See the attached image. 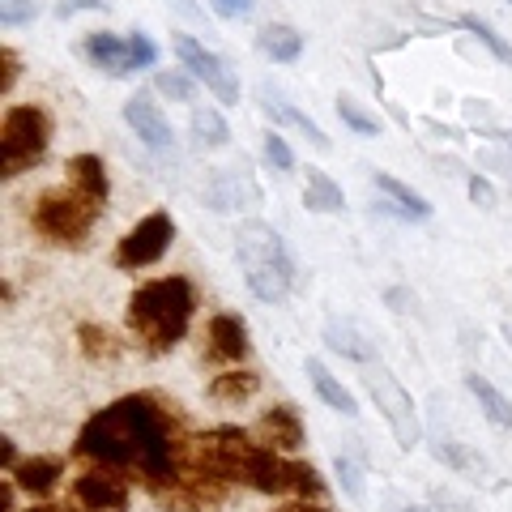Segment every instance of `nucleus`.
<instances>
[{"label": "nucleus", "instance_id": "nucleus-1", "mask_svg": "<svg viewBox=\"0 0 512 512\" xmlns=\"http://www.w3.org/2000/svg\"><path fill=\"white\" fill-rule=\"evenodd\" d=\"M77 453L107 470L137 474L146 487H158L180 474V448L171 436V419L146 393H128L120 402L103 406L99 414H90L86 427L77 431Z\"/></svg>", "mask_w": 512, "mask_h": 512}, {"label": "nucleus", "instance_id": "nucleus-2", "mask_svg": "<svg viewBox=\"0 0 512 512\" xmlns=\"http://www.w3.org/2000/svg\"><path fill=\"white\" fill-rule=\"evenodd\" d=\"M192 308H197V299H192L188 278H158L137 286L133 299H128V329L137 333V342L150 355H167L184 342Z\"/></svg>", "mask_w": 512, "mask_h": 512}, {"label": "nucleus", "instance_id": "nucleus-3", "mask_svg": "<svg viewBox=\"0 0 512 512\" xmlns=\"http://www.w3.org/2000/svg\"><path fill=\"white\" fill-rule=\"evenodd\" d=\"M235 239H239L235 256H239V269H244L248 291L261 303H282L295 282V265L282 235L274 227H265V222H244Z\"/></svg>", "mask_w": 512, "mask_h": 512}, {"label": "nucleus", "instance_id": "nucleus-4", "mask_svg": "<svg viewBox=\"0 0 512 512\" xmlns=\"http://www.w3.org/2000/svg\"><path fill=\"white\" fill-rule=\"evenodd\" d=\"M103 205L86 197L77 184H60V188H47L43 197L35 201V231L43 239H52V244H82V239L94 231V222H99Z\"/></svg>", "mask_w": 512, "mask_h": 512}, {"label": "nucleus", "instance_id": "nucleus-5", "mask_svg": "<svg viewBox=\"0 0 512 512\" xmlns=\"http://www.w3.org/2000/svg\"><path fill=\"white\" fill-rule=\"evenodd\" d=\"M47 146H52V120H47V111L30 103L9 107L5 120H0V175L13 180V175L43 163Z\"/></svg>", "mask_w": 512, "mask_h": 512}, {"label": "nucleus", "instance_id": "nucleus-6", "mask_svg": "<svg viewBox=\"0 0 512 512\" xmlns=\"http://www.w3.org/2000/svg\"><path fill=\"white\" fill-rule=\"evenodd\" d=\"M367 389H372L376 410L384 414V423H389L397 448H406L410 453V448L423 440V423H419V410H414V397L402 389V380H397L389 367H380V363L367 372Z\"/></svg>", "mask_w": 512, "mask_h": 512}, {"label": "nucleus", "instance_id": "nucleus-7", "mask_svg": "<svg viewBox=\"0 0 512 512\" xmlns=\"http://www.w3.org/2000/svg\"><path fill=\"white\" fill-rule=\"evenodd\" d=\"M171 239H175V222L171 214H150V218H141L133 231H128L120 244H116V265L120 269H146L154 261H163V252L171 248Z\"/></svg>", "mask_w": 512, "mask_h": 512}, {"label": "nucleus", "instance_id": "nucleus-8", "mask_svg": "<svg viewBox=\"0 0 512 512\" xmlns=\"http://www.w3.org/2000/svg\"><path fill=\"white\" fill-rule=\"evenodd\" d=\"M175 56H180L184 69L197 77V82H205V90H214L218 103H239V77L227 69V60L214 56L205 43H197L192 35H175Z\"/></svg>", "mask_w": 512, "mask_h": 512}, {"label": "nucleus", "instance_id": "nucleus-9", "mask_svg": "<svg viewBox=\"0 0 512 512\" xmlns=\"http://www.w3.org/2000/svg\"><path fill=\"white\" fill-rule=\"evenodd\" d=\"M77 500L94 512H128V478L120 470H86L77 478Z\"/></svg>", "mask_w": 512, "mask_h": 512}, {"label": "nucleus", "instance_id": "nucleus-10", "mask_svg": "<svg viewBox=\"0 0 512 512\" xmlns=\"http://www.w3.org/2000/svg\"><path fill=\"white\" fill-rule=\"evenodd\" d=\"M124 120H128V128H133V133L146 141L150 150H171L175 133H171V124L163 116V107H158L150 94H133V99L124 103Z\"/></svg>", "mask_w": 512, "mask_h": 512}, {"label": "nucleus", "instance_id": "nucleus-11", "mask_svg": "<svg viewBox=\"0 0 512 512\" xmlns=\"http://www.w3.org/2000/svg\"><path fill=\"white\" fill-rule=\"evenodd\" d=\"M256 436H261L265 448H278V453H295V448H303L299 410H295V406H274V410H265V419H261V427H256Z\"/></svg>", "mask_w": 512, "mask_h": 512}, {"label": "nucleus", "instance_id": "nucleus-12", "mask_svg": "<svg viewBox=\"0 0 512 512\" xmlns=\"http://www.w3.org/2000/svg\"><path fill=\"white\" fill-rule=\"evenodd\" d=\"M82 52H86V60L94 64V69H103V73H111V77L137 73V60H133V52H128V39H116V35H90Z\"/></svg>", "mask_w": 512, "mask_h": 512}, {"label": "nucleus", "instance_id": "nucleus-13", "mask_svg": "<svg viewBox=\"0 0 512 512\" xmlns=\"http://www.w3.org/2000/svg\"><path fill=\"white\" fill-rule=\"evenodd\" d=\"M210 355L222 363H239L248 355V325L231 312H222L210 320Z\"/></svg>", "mask_w": 512, "mask_h": 512}, {"label": "nucleus", "instance_id": "nucleus-14", "mask_svg": "<svg viewBox=\"0 0 512 512\" xmlns=\"http://www.w3.org/2000/svg\"><path fill=\"white\" fill-rule=\"evenodd\" d=\"M60 474H64V461L26 457V461H18V470H13V483H18V491H26V495H52Z\"/></svg>", "mask_w": 512, "mask_h": 512}, {"label": "nucleus", "instance_id": "nucleus-15", "mask_svg": "<svg viewBox=\"0 0 512 512\" xmlns=\"http://www.w3.org/2000/svg\"><path fill=\"white\" fill-rule=\"evenodd\" d=\"M308 380H312L316 397H320V402H325L329 410L346 414V419H355V414H359V402H355V393H350V389H346V384H342L338 376H329V367L320 363V359H308Z\"/></svg>", "mask_w": 512, "mask_h": 512}, {"label": "nucleus", "instance_id": "nucleus-16", "mask_svg": "<svg viewBox=\"0 0 512 512\" xmlns=\"http://www.w3.org/2000/svg\"><path fill=\"white\" fill-rule=\"evenodd\" d=\"M69 184H77L86 192V197H94L99 205H107V192H111V180H107V167L99 154H77L69 158Z\"/></svg>", "mask_w": 512, "mask_h": 512}, {"label": "nucleus", "instance_id": "nucleus-17", "mask_svg": "<svg viewBox=\"0 0 512 512\" xmlns=\"http://www.w3.org/2000/svg\"><path fill=\"white\" fill-rule=\"evenodd\" d=\"M256 47H261L269 60H278V64H295L303 56V35L295 26L274 22V26H265L261 35H256Z\"/></svg>", "mask_w": 512, "mask_h": 512}, {"label": "nucleus", "instance_id": "nucleus-18", "mask_svg": "<svg viewBox=\"0 0 512 512\" xmlns=\"http://www.w3.org/2000/svg\"><path fill=\"white\" fill-rule=\"evenodd\" d=\"M303 205L316 214H342L346 210V197H342V188L329 180L320 167H308V184H303Z\"/></svg>", "mask_w": 512, "mask_h": 512}, {"label": "nucleus", "instance_id": "nucleus-19", "mask_svg": "<svg viewBox=\"0 0 512 512\" xmlns=\"http://www.w3.org/2000/svg\"><path fill=\"white\" fill-rule=\"evenodd\" d=\"M325 342L338 350V355L355 359V363H372L376 359V342H367L355 325H346V320H342V325H338V320H329V325H325Z\"/></svg>", "mask_w": 512, "mask_h": 512}, {"label": "nucleus", "instance_id": "nucleus-20", "mask_svg": "<svg viewBox=\"0 0 512 512\" xmlns=\"http://www.w3.org/2000/svg\"><path fill=\"white\" fill-rule=\"evenodd\" d=\"M466 389L478 397V410H483L495 427H512V402H508V397H504L500 389H495V384H491L487 376L470 372V376H466Z\"/></svg>", "mask_w": 512, "mask_h": 512}, {"label": "nucleus", "instance_id": "nucleus-21", "mask_svg": "<svg viewBox=\"0 0 512 512\" xmlns=\"http://www.w3.org/2000/svg\"><path fill=\"white\" fill-rule=\"evenodd\" d=\"M376 188L380 192H389L393 197V205L402 210L406 218H414V222H423V218H431V205H427V197H419L414 188H406L397 175H389V171H376Z\"/></svg>", "mask_w": 512, "mask_h": 512}, {"label": "nucleus", "instance_id": "nucleus-22", "mask_svg": "<svg viewBox=\"0 0 512 512\" xmlns=\"http://www.w3.org/2000/svg\"><path fill=\"white\" fill-rule=\"evenodd\" d=\"M192 141H197L201 150H222L231 141V128L222 120V111L214 107H197L192 111Z\"/></svg>", "mask_w": 512, "mask_h": 512}, {"label": "nucleus", "instance_id": "nucleus-23", "mask_svg": "<svg viewBox=\"0 0 512 512\" xmlns=\"http://www.w3.org/2000/svg\"><path fill=\"white\" fill-rule=\"evenodd\" d=\"M256 389H261V376L256 372H222L210 384V397H218V402H248Z\"/></svg>", "mask_w": 512, "mask_h": 512}, {"label": "nucleus", "instance_id": "nucleus-24", "mask_svg": "<svg viewBox=\"0 0 512 512\" xmlns=\"http://www.w3.org/2000/svg\"><path fill=\"white\" fill-rule=\"evenodd\" d=\"M265 111H269V116H274V120H282V124H295L299 133L308 137L316 150H329V137H325V128H320L312 116H303L299 107H291V103H265Z\"/></svg>", "mask_w": 512, "mask_h": 512}, {"label": "nucleus", "instance_id": "nucleus-25", "mask_svg": "<svg viewBox=\"0 0 512 512\" xmlns=\"http://www.w3.org/2000/svg\"><path fill=\"white\" fill-rule=\"evenodd\" d=\"M457 26H461V30H470V35H474L478 43H483L487 52H491L495 60H500V64H512V47H508L500 35H495V30H491L483 18H474V13H466V18H457Z\"/></svg>", "mask_w": 512, "mask_h": 512}, {"label": "nucleus", "instance_id": "nucleus-26", "mask_svg": "<svg viewBox=\"0 0 512 512\" xmlns=\"http://www.w3.org/2000/svg\"><path fill=\"white\" fill-rule=\"evenodd\" d=\"M77 342H82V355L86 359H116L120 350H116V342H111V333L107 329H99V325H82L77 329Z\"/></svg>", "mask_w": 512, "mask_h": 512}, {"label": "nucleus", "instance_id": "nucleus-27", "mask_svg": "<svg viewBox=\"0 0 512 512\" xmlns=\"http://www.w3.org/2000/svg\"><path fill=\"white\" fill-rule=\"evenodd\" d=\"M239 192H248V197H256V188L252 184H244V180H239V175H218V184L210 188V205H214V210H235V205H239Z\"/></svg>", "mask_w": 512, "mask_h": 512}, {"label": "nucleus", "instance_id": "nucleus-28", "mask_svg": "<svg viewBox=\"0 0 512 512\" xmlns=\"http://www.w3.org/2000/svg\"><path fill=\"white\" fill-rule=\"evenodd\" d=\"M338 116H342V124H346V128H355L359 137H380L376 116H367V111H363L355 99H338Z\"/></svg>", "mask_w": 512, "mask_h": 512}, {"label": "nucleus", "instance_id": "nucleus-29", "mask_svg": "<svg viewBox=\"0 0 512 512\" xmlns=\"http://www.w3.org/2000/svg\"><path fill=\"white\" fill-rule=\"evenodd\" d=\"M154 86H158V94H167V99L192 103V77H184V73H158Z\"/></svg>", "mask_w": 512, "mask_h": 512}, {"label": "nucleus", "instance_id": "nucleus-30", "mask_svg": "<svg viewBox=\"0 0 512 512\" xmlns=\"http://www.w3.org/2000/svg\"><path fill=\"white\" fill-rule=\"evenodd\" d=\"M0 22H5V26L35 22V0H0Z\"/></svg>", "mask_w": 512, "mask_h": 512}, {"label": "nucleus", "instance_id": "nucleus-31", "mask_svg": "<svg viewBox=\"0 0 512 512\" xmlns=\"http://www.w3.org/2000/svg\"><path fill=\"white\" fill-rule=\"evenodd\" d=\"M265 158H269V163H274L278 171H291V167H295V154H291V146H286L282 133H265Z\"/></svg>", "mask_w": 512, "mask_h": 512}, {"label": "nucleus", "instance_id": "nucleus-32", "mask_svg": "<svg viewBox=\"0 0 512 512\" xmlns=\"http://www.w3.org/2000/svg\"><path fill=\"white\" fill-rule=\"evenodd\" d=\"M128 52H133L137 69H150V64L158 60V47H154L146 35H128Z\"/></svg>", "mask_w": 512, "mask_h": 512}, {"label": "nucleus", "instance_id": "nucleus-33", "mask_svg": "<svg viewBox=\"0 0 512 512\" xmlns=\"http://www.w3.org/2000/svg\"><path fill=\"white\" fill-rule=\"evenodd\" d=\"M18 82V52L13 47H0V94H9Z\"/></svg>", "mask_w": 512, "mask_h": 512}, {"label": "nucleus", "instance_id": "nucleus-34", "mask_svg": "<svg viewBox=\"0 0 512 512\" xmlns=\"http://www.w3.org/2000/svg\"><path fill=\"white\" fill-rule=\"evenodd\" d=\"M218 18H248L252 13V0H210Z\"/></svg>", "mask_w": 512, "mask_h": 512}, {"label": "nucleus", "instance_id": "nucleus-35", "mask_svg": "<svg viewBox=\"0 0 512 512\" xmlns=\"http://www.w3.org/2000/svg\"><path fill=\"white\" fill-rule=\"evenodd\" d=\"M470 201L483 205V210H491V205H495V188L483 180V175H474V180H470Z\"/></svg>", "mask_w": 512, "mask_h": 512}, {"label": "nucleus", "instance_id": "nucleus-36", "mask_svg": "<svg viewBox=\"0 0 512 512\" xmlns=\"http://www.w3.org/2000/svg\"><path fill=\"white\" fill-rule=\"evenodd\" d=\"M338 478L346 483V491H350V495H355V500H359V495H363V487H359V470L350 466V461H342V457H338Z\"/></svg>", "mask_w": 512, "mask_h": 512}, {"label": "nucleus", "instance_id": "nucleus-37", "mask_svg": "<svg viewBox=\"0 0 512 512\" xmlns=\"http://www.w3.org/2000/svg\"><path fill=\"white\" fill-rule=\"evenodd\" d=\"M99 5H103V0H64L56 13H60V18H69V13H77V9H99Z\"/></svg>", "mask_w": 512, "mask_h": 512}, {"label": "nucleus", "instance_id": "nucleus-38", "mask_svg": "<svg viewBox=\"0 0 512 512\" xmlns=\"http://www.w3.org/2000/svg\"><path fill=\"white\" fill-rule=\"evenodd\" d=\"M26 512H69V508H60V504H30Z\"/></svg>", "mask_w": 512, "mask_h": 512}, {"label": "nucleus", "instance_id": "nucleus-39", "mask_svg": "<svg viewBox=\"0 0 512 512\" xmlns=\"http://www.w3.org/2000/svg\"><path fill=\"white\" fill-rule=\"evenodd\" d=\"M282 512H325V508H308V504H291V508H282Z\"/></svg>", "mask_w": 512, "mask_h": 512}, {"label": "nucleus", "instance_id": "nucleus-40", "mask_svg": "<svg viewBox=\"0 0 512 512\" xmlns=\"http://www.w3.org/2000/svg\"><path fill=\"white\" fill-rule=\"evenodd\" d=\"M402 512H423V508H402Z\"/></svg>", "mask_w": 512, "mask_h": 512}, {"label": "nucleus", "instance_id": "nucleus-41", "mask_svg": "<svg viewBox=\"0 0 512 512\" xmlns=\"http://www.w3.org/2000/svg\"><path fill=\"white\" fill-rule=\"evenodd\" d=\"M504 333H508V342H512V329H504Z\"/></svg>", "mask_w": 512, "mask_h": 512}]
</instances>
